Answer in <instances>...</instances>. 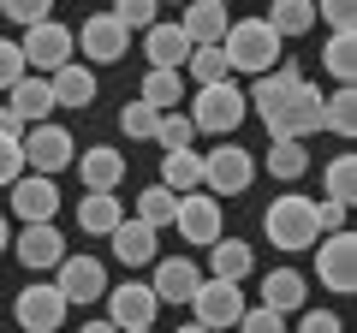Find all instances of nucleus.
Segmentation results:
<instances>
[{"mask_svg": "<svg viewBox=\"0 0 357 333\" xmlns=\"http://www.w3.org/2000/svg\"><path fill=\"white\" fill-rule=\"evenodd\" d=\"M280 48H286V42L268 30V18H232L227 36H220L227 65H232V72H250V77L274 72V65H280Z\"/></svg>", "mask_w": 357, "mask_h": 333, "instance_id": "nucleus-1", "label": "nucleus"}, {"mask_svg": "<svg viewBox=\"0 0 357 333\" xmlns=\"http://www.w3.org/2000/svg\"><path fill=\"white\" fill-rule=\"evenodd\" d=\"M262 232L274 250H310V244L321 238L316 226V196H274L262 215Z\"/></svg>", "mask_w": 357, "mask_h": 333, "instance_id": "nucleus-2", "label": "nucleus"}, {"mask_svg": "<svg viewBox=\"0 0 357 333\" xmlns=\"http://www.w3.org/2000/svg\"><path fill=\"white\" fill-rule=\"evenodd\" d=\"M244 114H250V107H244V90L227 77V84H203L185 119H191V131H208V137H220V143H227L232 131L244 125Z\"/></svg>", "mask_w": 357, "mask_h": 333, "instance_id": "nucleus-3", "label": "nucleus"}, {"mask_svg": "<svg viewBox=\"0 0 357 333\" xmlns=\"http://www.w3.org/2000/svg\"><path fill=\"white\" fill-rule=\"evenodd\" d=\"M18 149H24V173H42V179H54V173H66V166L77 161V137L66 125H54V119L24 125Z\"/></svg>", "mask_w": 357, "mask_h": 333, "instance_id": "nucleus-4", "label": "nucleus"}, {"mask_svg": "<svg viewBox=\"0 0 357 333\" xmlns=\"http://www.w3.org/2000/svg\"><path fill=\"white\" fill-rule=\"evenodd\" d=\"M256 179V161L250 149H238V143H220V149L203 155V191L208 196H244Z\"/></svg>", "mask_w": 357, "mask_h": 333, "instance_id": "nucleus-5", "label": "nucleus"}, {"mask_svg": "<svg viewBox=\"0 0 357 333\" xmlns=\"http://www.w3.org/2000/svg\"><path fill=\"white\" fill-rule=\"evenodd\" d=\"M310 250H316V280L328 292H357V238L351 232H321Z\"/></svg>", "mask_w": 357, "mask_h": 333, "instance_id": "nucleus-6", "label": "nucleus"}, {"mask_svg": "<svg viewBox=\"0 0 357 333\" xmlns=\"http://www.w3.org/2000/svg\"><path fill=\"white\" fill-rule=\"evenodd\" d=\"M72 48H84L89 65H114V60H126V54H131V30L119 24L114 13H89L84 30H72Z\"/></svg>", "mask_w": 357, "mask_h": 333, "instance_id": "nucleus-7", "label": "nucleus"}, {"mask_svg": "<svg viewBox=\"0 0 357 333\" xmlns=\"http://www.w3.org/2000/svg\"><path fill=\"white\" fill-rule=\"evenodd\" d=\"M18 54H24V65H30L36 77H54L66 60H77V54H72V30L54 24V18L30 24V30H24V42H18Z\"/></svg>", "mask_w": 357, "mask_h": 333, "instance_id": "nucleus-8", "label": "nucleus"}, {"mask_svg": "<svg viewBox=\"0 0 357 333\" xmlns=\"http://www.w3.org/2000/svg\"><path fill=\"white\" fill-rule=\"evenodd\" d=\"M191 309H197V327H208V333H232L238 327V316L250 304H244V292L232 280H203L197 286V297H191Z\"/></svg>", "mask_w": 357, "mask_h": 333, "instance_id": "nucleus-9", "label": "nucleus"}, {"mask_svg": "<svg viewBox=\"0 0 357 333\" xmlns=\"http://www.w3.org/2000/svg\"><path fill=\"white\" fill-rule=\"evenodd\" d=\"M66 309H72V304L60 297V286H54V280H30L24 292H18L13 316H18V327H24V333H60Z\"/></svg>", "mask_w": 357, "mask_h": 333, "instance_id": "nucleus-10", "label": "nucleus"}, {"mask_svg": "<svg viewBox=\"0 0 357 333\" xmlns=\"http://www.w3.org/2000/svg\"><path fill=\"white\" fill-rule=\"evenodd\" d=\"M173 226H178V238L185 244H215V238H227V220H220V196H208V191H185L178 196V215H173Z\"/></svg>", "mask_w": 357, "mask_h": 333, "instance_id": "nucleus-11", "label": "nucleus"}, {"mask_svg": "<svg viewBox=\"0 0 357 333\" xmlns=\"http://www.w3.org/2000/svg\"><path fill=\"white\" fill-rule=\"evenodd\" d=\"M298 84H304V65H298V60H280L274 72H262L250 90H244V107H250L262 125H274V114L286 107V95H292Z\"/></svg>", "mask_w": 357, "mask_h": 333, "instance_id": "nucleus-12", "label": "nucleus"}, {"mask_svg": "<svg viewBox=\"0 0 357 333\" xmlns=\"http://www.w3.org/2000/svg\"><path fill=\"white\" fill-rule=\"evenodd\" d=\"M54 286H60L66 304H96V297H107V268L96 256H72L66 250L60 268H54Z\"/></svg>", "mask_w": 357, "mask_h": 333, "instance_id": "nucleus-13", "label": "nucleus"}, {"mask_svg": "<svg viewBox=\"0 0 357 333\" xmlns=\"http://www.w3.org/2000/svg\"><path fill=\"white\" fill-rule=\"evenodd\" d=\"M310 131H321V90L316 84H298L292 95H286V107L274 114V125H268V137H292V143H304Z\"/></svg>", "mask_w": 357, "mask_h": 333, "instance_id": "nucleus-14", "label": "nucleus"}, {"mask_svg": "<svg viewBox=\"0 0 357 333\" xmlns=\"http://www.w3.org/2000/svg\"><path fill=\"white\" fill-rule=\"evenodd\" d=\"M155 292H149V280H126V286H107V321H114L119 333H131V327H155Z\"/></svg>", "mask_w": 357, "mask_h": 333, "instance_id": "nucleus-15", "label": "nucleus"}, {"mask_svg": "<svg viewBox=\"0 0 357 333\" xmlns=\"http://www.w3.org/2000/svg\"><path fill=\"white\" fill-rule=\"evenodd\" d=\"M197 286H203V268L191 256H155V280H149L155 304H191Z\"/></svg>", "mask_w": 357, "mask_h": 333, "instance_id": "nucleus-16", "label": "nucleus"}, {"mask_svg": "<svg viewBox=\"0 0 357 333\" xmlns=\"http://www.w3.org/2000/svg\"><path fill=\"white\" fill-rule=\"evenodd\" d=\"M6 191H13V215L24 220V226H36V220H54V208H60V185L42 179V173H18Z\"/></svg>", "mask_w": 357, "mask_h": 333, "instance_id": "nucleus-17", "label": "nucleus"}, {"mask_svg": "<svg viewBox=\"0 0 357 333\" xmlns=\"http://www.w3.org/2000/svg\"><path fill=\"white\" fill-rule=\"evenodd\" d=\"M13 256L24 262L30 274H42V268H60V256H66V238H60V226L54 220H36V226H24L13 238Z\"/></svg>", "mask_w": 357, "mask_h": 333, "instance_id": "nucleus-18", "label": "nucleus"}, {"mask_svg": "<svg viewBox=\"0 0 357 333\" xmlns=\"http://www.w3.org/2000/svg\"><path fill=\"white\" fill-rule=\"evenodd\" d=\"M77 173H84V191H119V179H126V155L107 149V143H89V149H77Z\"/></svg>", "mask_w": 357, "mask_h": 333, "instance_id": "nucleus-19", "label": "nucleus"}, {"mask_svg": "<svg viewBox=\"0 0 357 333\" xmlns=\"http://www.w3.org/2000/svg\"><path fill=\"white\" fill-rule=\"evenodd\" d=\"M143 54H149V72H185L191 42H185L178 24H149V30H143Z\"/></svg>", "mask_w": 357, "mask_h": 333, "instance_id": "nucleus-20", "label": "nucleus"}, {"mask_svg": "<svg viewBox=\"0 0 357 333\" xmlns=\"http://www.w3.org/2000/svg\"><path fill=\"white\" fill-rule=\"evenodd\" d=\"M227 24H232V13H227V6H215V0H191L185 18H178V30H185L191 48H215V42L227 36Z\"/></svg>", "mask_w": 357, "mask_h": 333, "instance_id": "nucleus-21", "label": "nucleus"}, {"mask_svg": "<svg viewBox=\"0 0 357 333\" xmlns=\"http://www.w3.org/2000/svg\"><path fill=\"white\" fill-rule=\"evenodd\" d=\"M48 95H54V107H77V114H84V107L96 102V72H89L84 60H66L60 72L48 77Z\"/></svg>", "mask_w": 357, "mask_h": 333, "instance_id": "nucleus-22", "label": "nucleus"}, {"mask_svg": "<svg viewBox=\"0 0 357 333\" xmlns=\"http://www.w3.org/2000/svg\"><path fill=\"white\" fill-rule=\"evenodd\" d=\"M310 304V280L298 268H274L262 280V309H274V316H292V309Z\"/></svg>", "mask_w": 357, "mask_h": 333, "instance_id": "nucleus-23", "label": "nucleus"}, {"mask_svg": "<svg viewBox=\"0 0 357 333\" xmlns=\"http://www.w3.org/2000/svg\"><path fill=\"white\" fill-rule=\"evenodd\" d=\"M208 268H215L208 280L244 286V280H250V268H256V250H250L244 238H215V244H208Z\"/></svg>", "mask_w": 357, "mask_h": 333, "instance_id": "nucleus-24", "label": "nucleus"}, {"mask_svg": "<svg viewBox=\"0 0 357 333\" xmlns=\"http://www.w3.org/2000/svg\"><path fill=\"white\" fill-rule=\"evenodd\" d=\"M107 238H114V256L126 262V268H149V262H155V226H143L137 215H131V220H119V226L107 232Z\"/></svg>", "mask_w": 357, "mask_h": 333, "instance_id": "nucleus-25", "label": "nucleus"}, {"mask_svg": "<svg viewBox=\"0 0 357 333\" xmlns=\"http://www.w3.org/2000/svg\"><path fill=\"white\" fill-rule=\"evenodd\" d=\"M6 95H13V102H6V107H13V114L24 119V125H42V119L54 114L48 77H36V72H24V77H18V84H13V90H6Z\"/></svg>", "mask_w": 357, "mask_h": 333, "instance_id": "nucleus-26", "label": "nucleus"}, {"mask_svg": "<svg viewBox=\"0 0 357 333\" xmlns=\"http://www.w3.org/2000/svg\"><path fill=\"white\" fill-rule=\"evenodd\" d=\"M161 185L173 196L203 191V155H197V149H161Z\"/></svg>", "mask_w": 357, "mask_h": 333, "instance_id": "nucleus-27", "label": "nucleus"}, {"mask_svg": "<svg viewBox=\"0 0 357 333\" xmlns=\"http://www.w3.org/2000/svg\"><path fill=\"white\" fill-rule=\"evenodd\" d=\"M119 220H126V208H119L114 191H84V203H77V226H84L89 238H107Z\"/></svg>", "mask_w": 357, "mask_h": 333, "instance_id": "nucleus-28", "label": "nucleus"}, {"mask_svg": "<svg viewBox=\"0 0 357 333\" xmlns=\"http://www.w3.org/2000/svg\"><path fill=\"white\" fill-rule=\"evenodd\" d=\"M262 18H268V30H274L280 42L310 36V30H316V0H274Z\"/></svg>", "mask_w": 357, "mask_h": 333, "instance_id": "nucleus-29", "label": "nucleus"}, {"mask_svg": "<svg viewBox=\"0 0 357 333\" xmlns=\"http://www.w3.org/2000/svg\"><path fill=\"white\" fill-rule=\"evenodd\" d=\"M310 173V149L292 137H274V149H268V179H280V185H298Z\"/></svg>", "mask_w": 357, "mask_h": 333, "instance_id": "nucleus-30", "label": "nucleus"}, {"mask_svg": "<svg viewBox=\"0 0 357 333\" xmlns=\"http://www.w3.org/2000/svg\"><path fill=\"white\" fill-rule=\"evenodd\" d=\"M321 131H333V137H351L357 131V90L351 84H340L333 95H321Z\"/></svg>", "mask_w": 357, "mask_h": 333, "instance_id": "nucleus-31", "label": "nucleus"}, {"mask_svg": "<svg viewBox=\"0 0 357 333\" xmlns=\"http://www.w3.org/2000/svg\"><path fill=\"white\" fill-rule=\"evenodd\" d=\"M137 102H149L155 114H178V102H185V77H178V72H149V77H143V90H137Z\"/></svg>", "mask_w": 357, "mask_h": 333, "instance_id": "nucleus-32", "label": "nucleus"}, {"mask_svg": "<svg viewBox=\"0 0 357 333\" xmlns=\"http://www.w3.org/2000/svg\"><path fill=\"white\" fill-rule=\"evenodd\" d=\"M321 65H328V77L351 84V72H357V36H351V30H333V36H328V48H321Z\"/></svg>", "mask_w": 357, "mask_h": 333, "instance_id": "nucleus-33", "label": "nucleus"}, {"mask_svg": "<svg viewBox=\"0 0 357 333\" xmlns=\"http://www.w3.org/2000/svg\"><path fill=\"white\" fill-rule=\"evenodd\" d=\"M173 215H178V196L167 191V185H149V191L137 196V220H143V226L161 232V226H173Z\"/></svg>", "mask_w": 357, "mask_h": 333, "instance_id": "nucleus-34", "label": "nucleus"}, {"mask_svg": "<svg viewBox=\"0 0 357 333\" xmlns=\"http://www.w3.org/2000/svg\"><path fill=\"white\" fill-rule=\"evenodd\" d=\"M321 191H328V203H345V208H351V191H357V161H351V155H333V161H328Z\"/></svg>", "mask_w": 357, "mask_h": 333, "instance_id": "nucleus-35", "label": "nucleus"}, {"mask_svg": "<svg viewBox=\"0 0 357 333\" xmlns=\"http://www.w3.org/2000/svg\"><path fill=\"white\" fill-rule=\"evenodd\" d=\"M185 72H191V77H197V90H203V84H227L232 65H227V54H220V42H215V48H191Z\"/></svg>", "mask_w": 357, "mask_h": 333, "instance_id": "nucleus-36", "label": "nucleus"}, {"mask_svg": "<svg viewBox=\"0 0 357 333\" xmlns=\"http://www.w3.org/2000/svg\"><path fill=\"white\" fill-rule=\"evenodd\" d=\"M155 119H161V114H155L149 102H126V107H119V131H126L131 143H155Z\"/></svg>", "mask_w": 357, "mask_h": 333, "instance_id": "nucleus-37", "label": "nucleus"}, {"mask_svg": "<svg viewBox=\"0 0 357 333\" xmlns=\"http://www.w3.org/2000/svg\"><path fill=\"white\" fill-rule=\"evenodd\" d=\"M107 13H114L126 30H149V24H161V0H114Z\"/></svg>", "mask_w": 357, "mask_h": 333, "instance_id": "nucleus-38", "label": "nucleus"}, {"mask_svg": "<svg viewBox=\"0 0 357 333\" xmlns=\"http://www.w3.org/2000/svg\"><path fill=\"white\" fill-rule=\"evenodd\" d=\"M191 137H197V131H191L185 114H161V119H155V143H161V149H191Z\"/></svg>", "mask_w": 357, "mask_h": 333, "instance_id": "nucleus-39", "label": "nucleus"}, {"mask_svg": "<svg viewBox=\"0 0 357 333\" xmlns=\"http://www.w3.org/2000/svg\"><path fill=\"white\" fill-rule=\"evenodd\" d=\"M0 13L13 18L18 30H30V24H42V18H54V0H0Z\"/></svg>", "mask_w": 357, "mask_h": 333, "instance_id": "nucleus-40", "label": "nucleus"}, {"mask_svg": "<svg viewBox=\"0 0 357 333\" xmlns=\"http://www.w3.org/2000/svg\"><path fill=\"white\" fill-rule=\"evenodd\" d=\"M232 333H286V316H274V309L256 304V309H244V316H238V327H232Z\"/></svg>", "mask_w": 357, "mask_h": 333, "instance_id": "nucleus-41", "label": "nucleus"}, {"mask_svg": "<svg viewBox=\"0 0 357 333\" xmlns=\"http://www.w3.org/2000/svg\"><path fill=\"white\" fill-rule=\"evenodd\" d=\"M328 18L333 30H351L357 24V0H316V24Z\"/></svg>", "mask_w": 357, "mask_h": 333, "instance_id": "nucleus-42", "label": "nucleus"}, {"mask_svg": "<svg viewBox=\"0 0 357 333\" xmlns=\"http://www.w3.org/2000/svg\"><path fill=\"white\" fill-rule=\"evenodd\" d=\"M30 65H24V54H18V42H6L0 36V90H13L18 77H24Z\"/></svg>", "mask_w": 357, "mask_h": 333, "instance_id": "nucleus-43", "label": "nucleus"}, {"mask_svg": "<svg viewBox=\"0 0 357 333\" xmlns=\"http://www.w3.org/2000/svg\"><path fill=\"white\" fill-rule=\"evenodd\" d=\"M298 333H345V321L333 316V309H304V316H298Z\"/></svg>", "mask_w": 357, "mask_h": 333, "instance_id": "nucleus-44", "label": "nucleus"}, {"mask_svg": "<svg viewBox=\"0 0 357 333\" xmlns=\"http://www.w3.org/2000/svg\"><path fill=\"white\" fill-rule=\"evenodd\" d=\"M18 173H24V149H18V137H0V185H13Z\"/></svg>", "mask_w": 357, "mask_h": 333, "instance_id": "nucleus-45", "label": "nucleus"}, {"mask_svg": "<svg viewBox=\"0 0 357 333\" xmlns=\"http://www.w3.org/2000/svg\"><path fill=\"white\" fill-rule=\"evenodd\" d=\"M316 226L321 232H345V203H328V196H321L316 203Z\"/></svg>", "mask_w": 357, "mask_h": 333, "instance_id": "nucleus-46", "label": "nucleus"}, {"mask_svg": "<svg viewBox=\"0 0 357 333\" xmlns=\"http://www.w3.org/2000/svg\"><path fill=\"white\" fill-rule=\"evenodd\" d=\"M0 137H24V119H18L6 102H0Z\"/></svg>", "mask_w": 357, "mask_h": 333, "instance_id": "nucleus-47", "label": "nucleus"}, {"mask_svg": "<svg viewBox=\"0 0 357 333\" xmlns=\"http://www.w3.org/2000/svg\"><path fill=\"white\" fill-rule=\"evenodd\" d=\"M77 333H119V327H114V321L102 316V321H84V327H77Z\"/></svg>", "mask_w": 357, "mask_h": 333, "instance_id": "nucleus-48", "label": "nucleus"}, {"mask_svg": "<svg viewBox=\"0 0 357 333\" xmlns=\"http://www.w3.org/2000/svg\"><path fill=\"white\" fill-rule=\"evenodd\" d=\"M0 250H13V226H6V215H0Z\"/></svg>", "mask_w": 357, "mask_h": 333, "instance_id": "nucleus-49", "label": "nucleus"}, {"mask_svg": "<svg viewBox=\"0 0 357 333\" xmlns=\"http://www.w3.org/2000/svg\"><path fill=\"white\" fill-rule=\"evenodd\" d=\"M173 333H208V327H197V321H185V327H173Z\"/></svg>", "mask_w": 357, "mask_h": 333, "instance_id": "nucleus-50", "label": "nucleus"}, {"mask_svg": "<svg viewBox=\"0 0 357 333\" xmlns=\"http://www.w3.org/2000/svg\"><path fill=\"white\" fill-rule=\"evenodd\" d=\"M161 6H191V0H161Z\"/></svg>", "mask_w": 357, "mask_h": 333, "instance_id": "nucleus-51", "label": "nucleus"}, {"mask_svg": "<svg viewBox=\"0 0 357 333\" xmlns=\"http://www.w3.org/2000/svg\"><path fill=\"white\" fill-rule=\"evenodd\" d=\"M131 333H155V327H131Z\"/></svg>", "mask_w": 357, "mask_h": 333, "instance_id": "nucleus-52", "label": "nucleus"}, {"mask_svg": "<svg viewBox=\"0 0 357 333\" xmlns=\"http://www.w3.org/2000/svg\"><path fill=\"white\" fill-rule=\"evenodd\" d=\"M215 6H232V0H215Z\"/></svg>", "mask_w": 357, "mask_h": 333, "instance_id": "nucleus-53", "label": "nucleus"}]
</instances>
